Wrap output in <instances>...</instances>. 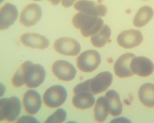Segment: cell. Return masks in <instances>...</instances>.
I'll return each mask as SVG.
<instances>
[{"instance_id":"6da1fadb","label":"cell","mask_w":154,"mask_h":123,"mask_svg":"<svg viewBox=\"0 0 154 123\" xmlns=\"http://www.w3.org/2000/svg\"><path fill=\"white\" fill-rule=\"evenodd\" d=\"M72 23L76 28L80 30L83 36L85 38L96 34L104 25V21L101 18L81 12L74 16Z\"/></svg>"},{"instance_id":"7a4b0ae2","label":"cell","mask_w":154,"mask_h":123,"mask_svg":"<svg viewBox=\"0 0 154 123\" xmlns=\"http://www.w3.org/2000/svg\"><path fill=\"white\" fill-rule=\"evenodd\" d=\"M21 104L16 97L3 98L0 100V120L12 122L16 120L21 112Z\"/></svg>"},{"instance_id":"3957f363","label":"cell","mask_w":154,"mask_h":123,"mask_svg":"<svg viewBox=\"0 0 154 123\" xmlns=\"http://www.w3.org/2000/svg\"><path fill=\"white\" fill-rule=\"evenodd\" d=\"M67 97L66 88L60 85L51 86L45 92L43 100L48 108H55L62 106Z\"/></svg>"},{"instance_id":"277c9868","label":"cell","mask_w":154,"mask_h":123,"mask_svg":"<svg viewBox=\"0 0 154 123\" xmlns=\"http://www.w3.org/2000/svg\"><path fill=\"white\" fill-rule=\"evenodd\" d=\"M101 62L100 53L95 50H89L80 55L76 60V65L82 72L91 73L97 69Z\"/></svg>"},{"instance_id":"5b68a950","label":"cell","mask_w":154,"mask_h":123,"mask_svg":"<svg viewBox=\"0 0 154 123\" xmlns=\"http://www.w3.org/2000/svg\"><path fill=\"white\" fill-rule=\"evenodd\" d=\"M55 51L60 54L75 56L81 51V46L76 40L70 38H61L57 39L54 44Z\"/></svg>"},{"instance_id":"8992f818","label":"cell","mask_w":154,"mask_h":123,"mask_svg":"<svg viewBox=\"0 0 154 123\" xmlns=\"http://www.w3.org/2000/svg\"><path fill=\"white\" fill-rule=\"evenodd\" d=\"M143 36L139 30L130 29L122 31L117 37L118 44L125 49L137 47L143 41Z\"/></svg>"},{"instance_id":"52a82bcc","label":"cell","mask_w":154,"mask_h":123,"mask_svg":"<svg viewBox=\"0 0 154 123\" xmlns=\"http://www.w3.org/2000/svg\"><path fill=\"white\" fill-rule=\"evenodd\" d=\"M42 10L39 5L31 3L26 5L20 13V22L26 27L34 26L41 19Z\"/></svg>"},{"instance_id":"ba28073f","label":"cell","mask_w":154,"mask_h":123,"mask_svg":"<svg viewBox=\"0 0 154 123\" xmlns=\"http://www.w3.org/2000/svg\"><path fill=\"white\" fill-rule=\"evenodd\" d=\"M74 7L76 10L94 16L104 17L107 12L105 5L89 0H79Z\"/></svg>"},{"instance_id":"9c48e42d","label":"cell","mask_w":154,"mask_h":123,"mask_svg":"<svg viewBox=\"0 0 154 123\" xmlns=\"http://www.w3.org/2000/svg\"><path fill=\"white\" fill-rule=\"evenodd\" d=\"M53 73L57 79L68 82L75 79L76 74L75 67L68 62L59 60L54 62L52 66Z\"/></svg>"},{"instance_id":"30bf717a","label":"cell","mask_w":154,"mask_h":123,"mask_svg":"<svg viewBox=\"0 0 154 123\" xmlns=\"http://www.w3.org/2000/svg\"><path fill=\"white\" fill-rule=\"evenodd\" d=\"M45 70L42 66L32 62L28 68L25 84L29 88H38L44 81Z\"/></svg>"},{"instance_id":"8fae6325","label":"cell","mask_w":154,"mask_h":123,"mask_svg":"<svg viewBox=\"0 0 154 123\" xmlns=\"http://www.w3.org/2000/svg\"><path fill=\"white\" fill-rule=\"evenodd\" d=\"M88 80L91 92L96 95L104 92L110 87L113 81V76L109 71H104Z\"/></svg>"},{"instance_id":"7c38bea8","label":"cell","mask_w":154,"mask_h":123,"mask_svg":"<svg viewBox=\"0 0 154 123\" xmlns=\"http://www.w3.org/2000/svg\"><path fill=\"white\" fill-rule=\"evenodd\" d=\"M130 68L134 74L141 77L151 75L154 71V64L146 57H135L131 60Z\"/></svg>"},{"instance_id":"4fadbf2b","label":"cell","mask_w":154,"mask_h":123,"mask_svg":"<svg viewBox=\"0 0 154 123\" xmlns=\"http://www.w3.org/2000/svg\"><path fill=\"white\" fill-rule=\"evenodd\" d=\"M135 56L133 53H126L119 57L114 66L115 73L118 77L128 78L134 75L130 68V63L132 59Z\"/></svg>"},{"instance_id":"5bb4252c","label":"cell","mask_w":154,"mask_h":123,"mask_svg":"<svg viewBox=\"0 0 154 123\" xmlns=\"http://www.w3.org/2000/svg\"><path fill=\"white\" fill-rule=\"evenodd\" d=\"M18 11L15 5L9 3H5L1 8L0 13L1 30L7 29L14 24L17 19Z\"/></svg>"},{"instance_id":"9a60e30c","label":"cell","mask_w":154,"mask_h":123,"mask_svg":"<svg viewBox=\"0 0 154 123\" xmlns=\"http://www.w3.org/2000/svg\"><path fill=\"white\" fill-rule=\"evenodd\" d=\"M23 105L27 113L34 115L40 110L42 100L40 94L35 90H28L23 95Z\"/></svg>"},{"instance_id":"2e32d148","label":"cell","mask_w":154,"mask_h":123,"mask_svg":"<svg viewBox=\"0 0 154 123\" xmlns=\"http://www.w3.org/2000/svg\"><path fill=\"white\" fill-rule=\"evenodd\" d=\"M20 40L25 46L41 50L48 48L50 44L49 40L44 36L35 33H25L20 37Z\"/></svg>"},{"instance_id":"e0dca14e","label":"cell","mask_w":154,"mask_h":123,"mask_svg":"<svg viewBox=\"0 0 154 123\" xmlns=\"http://www.w3.org/2000/svg\"><path fill=\"white\" fill-rule=\"evenodd\" d=\"M95 102V98L93 94L88 91L76 93L72 100V103L75 108L82 110L91 108Z\"/></svg>"},{"instance_id":"ac0fdd59","label":"cell","mask_w":154,"mask_h":123,"mask_svg":"<svg viewBox=\"0 0 154 123\" xmlns=\"http://www.w3.org/2000/svg\"><path fill=\"white\" fill-rule=\"evenodd\" d=\"M105 98L108 103L109 113L113 117L120 116L122 111V106L120 96L117 92L110 90L106 94Z\"/></svg>"},{"instance_id":"d6986e66","label":"cell","mask_w":154,"mask_h":123,"mask_svg":"<svg viewBox=\"0 0 154 123\" xmlns=\"http://www.w3.org/2000/svg\"><path fill=\"white\" fill-rule=\"evenodd\" d=\"M141 103L149 108H154V85L145 83L140 87L138 92Z\"/></svg>"},{"instance_id":"ffe728a7","label":"cell","mask_w":154,"mask_h":123,"mask_svg":"<svg viewBox=\"0 0 154 123\" xmlns=\"http://www.w3.org/2000/svg\"><path fill=\"white\" fill-rule=\"evenodd\" d=\"M94 118L97 122H103L109 113L108 103L105 97L98 98L94 108Z\"/></svg>"},{"instance_id":"44dd1931","label":"cell","mask_w":154,"mask_h":123,"mask_svg":"<svg viewBox=\"0 0 154 123\" xmlns=\"http://www.w3.org/2000/svg\"><path fill=\"white\" fill-rule=\"evenodd\" d=\"M154 11L150 7L145 5L139 9L133 20L134 26L137 28L144 26L152 18Z\"/></svg>"},{"instance_id":"7402d4cb","label":"cell","mask_w":154,"mask_h":123,"mask_svg":"<svg viewBox=\"0 0 154 123\" xmlns=\"http://www.w3.org/2000/svg\"><path fill=\"white\" fill-rule=\"evenodd\" d=\"M111 35V28L105 25L98 32L92 36L91 42L95 47H103L109 42Z\"/></svg>"},{"instance_id":"603a6c76","label":"cell","mask_w":154,"mask_h":123,"mask_svg":"<svg viewBox=\"0 0 154 123\" xmlns=\"http://www.w3.org/2000/svg\"><path fill=\"white\" fill-rule=\"evenodd\" d=\"M32 62L27 61L23 62L17 70L12 79V85L15 88H19L25 84L27 70Z\"/></svg>"},{"instance_id":"cb8c5ba5","label":"cell","mask_w":154,"mask_h":123,"mask_svg":"<svg viewBox=\"0 0 154 123\" xmlns=\"http://www.w3.org/2000/svg\"><path fill=\"white\" fill-rule=\"evenodd\" d=\"M67 113L62 108L57 109L53 114L49 116L45 123H61L66 120Z\"/></svg>"},{"instance_id":"d4e9b609","label":"cell","mask_w":154,"mask_h":123,"mask_svg":"<svg viewBox=\"0 0 154 123\" xmlns=\"http://www.w3.org/2000/svg\"><path fill=\"white\" fill-rule=\"evenodd\" d=\"M17 123H39L38 121L34 117L31 116H22L19 118Z\"/></svg>"},{"instance_id":"484cf974","label":"cell","mask_w":154,"mask_h":123,"mask_svg":"<svg viewBox=\"0 0 154 123\" xmlns=\"http://www.w3.org/2000/svg\"><path fill=\"white\" fill-rule=\"evenodd\" d=\"M76 0H62L61 4L64 7L68 8L72 6Z\"/></svg>"},{"instance_id":"4316f807","label":"cell","mask_w":154,"mask_h":123,"mask_svg":"<svg viewBox=\"0 0 154 123\" xmlns=\"http://www.w3.org/2000/svg\"><path fill=\"white\" fill-rule=\"evenodd\" d=\"M49 1H50L52 5H57L59 4L61 0H49Z\"/></svg>"},{"instance_id":"83f0119b","label":"cell","mask_w":154,"mask_h":123,"mask_svg":"<svg viewBox=\"0 0 154 123\" xmlns=\"http://www.w3.org/2000/svg\"><path fill=\"white\" fill-rule=\"evenodd\" d=\"M35 1H42V0H34Z\"/></svg>"},{"instance_id":"f1b7e54d","label":"cell","mask_w":154,"mask_h":123,"mask_svg":"<svg viewBox=\"0 0 154 123\" xmlns=\"http://www.w3.org/2000/svg\"><path fill=\"white\" fill-rule=\"evenodd\" d=\"M144 1H146V0H144Z\"/></svg>"}]
</instances>
